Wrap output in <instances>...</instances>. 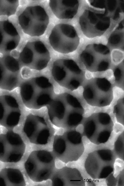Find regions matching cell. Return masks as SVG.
<instances>
[{
  "mask_svg": "<svg viewBox=\"0 0 124 186\" xmlns=\"http://www.w3.org/2000/svg\"><path fill=\"white\" fill-rule=\"evenodd\" d=\"M51 100L50 96L47 93H42L39 95L36 101L37 104L39 106H42L47 104Z\"/></svg>",
  "mask_w": 124,
  "mask_h": 186,
  "instance_id": "27",
  "label": "cell"
},
{
  "mask_svg": "<svg viewBox=\"0 0 124 186\" xmlns=\"http://www.w3.org/2000/svg\"><path fill=\"white\" fill-rule=\"evenodd\" d=\"M79 82L75 79H73L70 81L69 85L71 88L76 89L77 88L80 86Z\"/></svg>",
  "mask_w": 124,
  "mask_h": 186,
  "instance_id": "35",
  "label": "cell"
},
{
  "mask_svg": "<svg viewBox=\"0 0 124 186\" xmlns=\"http://www.w3.org/2000/svg\"><path fill=\"white\" fill-rule=\"evenodd\" d=\"M52 184L53 186H84L85 180L77 169L65 166L60 169L53 175Z\"/></svg>",
  "mask_w": 124,
  "mask_h": 186,
  "instance_id": "13",
  "label": "cell"
},
{
  "mask_svg": "<svg viewBox=\"0 0 124 186\" xmlns=\"http://www.w3.org/2000/svg\"><path fill=\"white\" fill-rule=\"evenodd\" d=\"M17 82V78L13 75H10L5 81V86L7 88H11L16 85Z\"/></svg>",
  "mask_w": 124,
  "mask_h": 186,
  "instance_id": "31",
  "label": "cell"
},
{
  "mask_svg": "<svg viewBox=\"0 0 124 186\" xmlns=\"http://www.w3.org/2000/svg\"><path fill=\"white\" fill-rule=\"evenodd\" d=\"M19 5L18 0H0V16L14 15Z\"/></svg>",
  "mask_w": 124,
  "mask_h": 186,
  "instance_id": "17",
  "label": "cell"
},
{
  "mask_svg": "<svg viewBox=\"0 0 124 186\" xmlns=\"http://www.w3.org/2000/svg\"><path fill=\"white\" fill-rule=\"evenodd\" d=\"M108 104V100L105 99H101L99 101V104L100 106H104Z\"/></svg>",
  "mask_w": 124,
  "mask_h": 186,
  "instance_id": "37",
  "label": "cell"
},
{
  "mask_svg": "<svg viewBox=\"0 0 124 186\" xmlns=\"http://www.w3.org/2000/svg\"><path fill=\"white\" fill-rule=\"evenodd\" d=\"M115 157L110 149L103 148L89 153L84 162L88 175L95 180L106 179L113 172Z\"/></svg>",
  "mask_w": 124,
  "mask_h": 186,
  "instance_id": "3",
  "label": "cell"
},
{
  "mask_svg": "<svg viewBox=\"0 0 124 186\" xmlns=\"http://www.w3.org/2000/svg\"><path fill=\"white\" fill-rule=\"evenodd\" d=\"M35 82L38 86L42 89L48 88L51 86V84L49 80L43 76L37 78L35 80Z\"/></svg>",
  "mask_w": 124,
  "mask_h": 186,
  "instance_id": "26",
  "label": "cell"
},
{
  "mask_svg": "<svg viewBox=\"0 0 124 186\" xmlns=\"http://www.w3.org/2000/svg\"><path fill=\"white\" fill-rule=\"evenodd\" d=\"M5 115L4 107L2 103L0 101V123H2Z\"/></svg>",
  "mask_w": 124,
  "mask_h": 186,
  "instance_id": "34",
  "label": "cell"
},
{
  "mask_svg": "<svg viewBox=\"0 0 124 186\" xmlns=\"http://www.w3.org/2000/svg\"><path fill=\"white\" fill-rule=\"evenodd\" d=\"M49 40L54 50L64 54L74 51L80 43V38L74 27L64 23L57 24L54 27Z\"/></svg>",
  "mask_w": 124,
  "mask_h": 186,
  "instance_id": "5",
  "label": "cell"
},
{
  "mask_svg": "<svg viewBox=\"0 0 124 186\" xmlns=\"http://www.w3.org/2000/svg\"><path fill=\"white\" fill-rule=\"evenodd\" d=\"M34 93L33 86L30 83L23 84L21 88V94L22 99L26 101L30 100L32 97Z\"/></svg>",
  "mask_w": 124,
  "mask_h": 186,
  "instance_id": "22",
  "label": "cell"
},
{
  "mask_svg": "<svg viewBox=\"0 0 124 186\" xmlns=\"http://www.w3.org/2000/svg\"><path fill=\"white\" fill-rule=\"evenodd\" d=\"M20 40V34L11 22L0 21V53H7L15 49Z\"/></svg>",
  "mask_w": 124,
  "mask_h": 186,
  "instance_id": "12",
  "label": "cell"
},
{
  "mask_svg": "<svg viewBox=\"0 0 124 186\" xmlns=\"http://www.w3.org/2000/svg\"><path fill=\"white\" fill-rule=\"evenodd\" d=\"M18 20L23 32L32 37L42 35L49 22L46 11L39 5L27 7L19 16Z\"/></svg>",
  "mask_w": 124,
  "mask_h": 186,
  "instance_id": "4",
  "label": "cell"
},
{
  "mask_svg": "<svg viewBox=\"0 0 124 186\" xmlns=\"http://www.w3.org/2000/svg\"><path fill=\"white\" fill-rule=\"evenodd\" d=\"M24 176L19 170L6 167L0 171V186H25Z\"/></svg>",
  "mask_w": 124,
  "mask_h": 186,
  "instance_id": "16",
  "label": "cell"
},
{
  "mask_svg": "<svg viewBox=\"0 0 124 186\" xmlns=\"http://www.w3.org/2000/svg\"><path fill=\"white\" fill-rule=\"evenodd\" d=\"M83 117L82 114L77 113L69 114L67 118L65 127L72 128L78 125L82 122Z\"/></svg>",
  "mask_w": 124,
  "mask_h": 186,
  "instance_id": "21",
  "label": "cell"
},
{
  "mask_svg": "<svg viewBox=\"0 0 124 186\" xmlns=\"http://www.w3.org/2000/svg\"><path fill=\"white\" fill-rule=\"evenodd\" d=\"M122 37H123V32L115 30L109 38L108 42L113 45H117L121 41Z\"/></svg>",
  "mask_w": 124,
  "mask_h": 186,
  "instance_id": "25",
  "label": "cell"
},
{
  "mask_svg": "<svg viewBox=\"0 0 124 186\" xmlns=\"http://www.w3.org/2000/svg\"><path fill=\"white\" fill-rule=\"evenodd\" d=\"M4 74V72L2 64L0 62V83L3 79Z\"/></svg>",
  "mask_w": 124,
  "mask_h": 186,
  "instance_id": "36",
  "label": "cell"
},
{
  "mask_svg": "<svg viewBox=\"0 0 124 186\" xmlns=\"http://www.w3.org/2000/svg\"><path fill=\"white\" fill-rule=\"evenodd\" d=\"M96 84L98 88L104 92H107L111 87V84L106 79L104 78H97Z\"/></svg>",
  "mask_w": 124,
  "mask_h": 186,
  "instance_id": "24",
  "label": "cell"
},
{
  "mask_svg": "<svg viewBox=\"0 0 124 186\" xmlns=\"http://www.w3.org/2000/svg\"><path fill=\"white\" fill-rule=\"evenodd\" d=\"M84 150L82 135L75 130H69L54 137L53 153L57 159L64 163L78 160Z\"/></svg>",
  "mask_w": 124,
  "mask_h": 186,
  "instance_id": "1",
  "label": "cell"
},
{
  "mask_svg": "<svg viewBox=\"0 0 124 186\" xmlns=\"http://www.w3.org/2000/svg\"><path fill=\"white\" fill-rule=\"evenodd\" d=\"M5 66L12 73L18 72L20 69L19 63L17 60L10 55H6L1 57Z\"/></svg>",
  "mask_w": 124,
  "mask_h": 186,
  "instance_id": "19",
  "label": "cell"
},
{
  "mask_svg": "<svg viewBox=\"0 0 124 186\" xmlns=\"http://www.w3.org/2000/svg\"><path fill=\"white\" fill-rule=\"evenodd\" d=\"M66 99L68 103L71 106L77 108H81L82 106L80 102L75 97L70 94H68Z\"/></svg>",
  "mask_w": 124,
  "mask_h": 186,
  "instance_id": "28",
  "label": "cell"
},
{
  "mask_svg": "<svg viewBox=\"0 0 124 186\" xmlns=\"http://www.w3.org/2000/svg\"><path fill=\"white\" fill-rule=\"evenodd\" d=\"M52 73L55 79L58 81L62 80L65 77L67 70L63 64L61 59L57 60L54 62Z\"/></svg>",
  "mask_w": 124,
  "mask_h": 186,
  "instance_id": "18",
  "label": "cell"
},
{
  "mask_svg": "<svg viewBox=\"0 0 124 186\" xmlns=\"http://www.w3.org/2000/svg\"><path fill=\"white\" fill-rule=\"evenodd\" d=\"M114 75L116 81H118L120 80L122 75V71L119 68H116L114 71Z\"/></svg>",
  "mask_w": 124,
  "mask_h": 186,
  "instance_id": "33",
  "label": "cell"
},
{
  "mask_svg": "<svg viewBox=\"0 0 124 186\" xmlns=\"http://www.w3.org/2000/svg\"><path fill=\"white\" fill-rule=\"evenodd\" d=\"M29 178L33 181L40 182L51 177L55 167V160L49 151L40 150L32 151L24 164Z\"/></svg>",
  "mask_w": 124,
  "mask_h": 186,
  "instance_id": "2",
  "label": "cell"
},
{
  "mask_svg": "<svg viewBox=\"0 0 124 186\" xmlns=\"http://www.w3.org/2000/svg\"><path fill=\"white\" fill-rule=\"evenodd\" d=\"M63 64L72 73L79 74L82 71L77 63L73 60L69 59H61Z\"/></svg>",
  "mask_w": 124,
  "mask_h": 186,
  "instance_id": "23",
  "label": "cell"
},
{
  "mask_svg": "<svg viewBox=\"0 0 124 186\" xmlns=\"http://www.w3.org/2000/svg\"><path fill=\"white\" fill-rule=\"evenodd\" d=\"M79 4L77 0H50L49 2L52 12L60 19L73 18L77 13Z\"/></svg>",
  "mask_w": 124,
  "mask_h": 186,
  "instance_id": "14",
  "label": "cell"
},
{
  "mask_svg": "<svg viewBox=\"0 0 124 186\" xmlns=\"http://www.w3.org/2000/svg\"><path fill=\"white\" fill-rule=\"evenodd\" d=\"M4 100L7 105L13 108H17L19 107L18 104L16 99L10 95H6L4 96Z\"/></svg>",
  "mask_w": 124,
  "mask_h": 186,
  "instance_id": "29",
  "label": "cell"
},
{
  "mask_svg": "<svg viewBox=\"0 0 124 186\" xmlns=\"http://www.w3.org/2000/svg\"><path fill=\"white\" fill-rule=\"evenodd\" d=\"M110 57L108 47L101 43L88 45L80 55L82 62L87 69L96 71L103 65L110 64Z\"/></svg>",
  "mask_w": 124,
  "mask_h": 186,
  "instance_id": "9",
  "label": "cell"
},
{
  "mask_svg": "<svg viewBox=\"0 0 124 186\" xmlns=\"http://www.w3.org/2000/svg\"><path fill=\"white\" fill-rule=\"evenodd\" d=\"M113 130L112 124H106L98 120L90 119L83 126V134L92 143L99 145L106 143Z\"/></svg>",
  "mask_w": 124,
  "mask_h": 186,
  "instance_id": "11",
  "label": "cell"
},
{
  "mask_svg": "<svg viewBox=\"0 0 124 186\" xmlns=\"http://www.w3.org/2000/svg\"><path fill=\"white\" fill-rule=\"evenodd\" d=\"M83 95L86 100H91L93 99L94 97V91L91 88L87 87L84 89L83 91Z\"/></svg>",
  "mask_w": 124,
  "mask_h": 186,
  "instance_id": "32",
  "label": "cell"
},
{
  "mask_svg": "<svg viewBox=\"0 0 124 186\" xmlns=\"http://www.w3.org/2000/svg\"><path fill=\"white\" fill-rule=\"evenodd\" d=\"M90 5L97 8L104 9V13L114 20L119 19L120 14L123 12L124 0H88Z\"/></svg>",
  "mask_w": 124,
  "mask_h": 186,
  "instance_id": "15",
  "label": "cell"
},
{
  "mask_svg": "<svg viewBox=\"0 0 124 186\" xmlns=\"http://www.w3.org/2000/svg\"><path fill=\"white\" fill-rule=\"evenodd\" d=\"M20 113L17 111H12L8 113L5 117L2 124L8 127H13L19 123Z\"/></svg>",
  "mask_w": 124,
  "mask_h": 186,
  "instance_id": "20",
  "label": "cell"
},
{
  "mask_svg": "<svg viewBox=\"0 0 124 186\" xmlns=\"http://www.w3.org/2000/svg\"><path fill=\"white\" fill-rule=\"evenodd\" d=\"M19 59L24 65L39 70L47 66L50 55L42 42L36 41L26 44L20 54Z\"/></svg>",
  "mask_w": 124,
  "mask_h": 186,
  "instance_id": "8",
  "label": "cell"
},
{
  "mask_svg": "<svg viewBox=\"0 0 124 186\" xmlns=\"http://www.w3.org/2000/svg\"><path fill=\"white\" fill-rule=\"evenodd\" d=\"M110 17L105 13L86 9L79 18V23L83 34L92 38L102 36L109 28Z\"/></svg>",
  "mask_w": 124,
  "mask_h": 186,
  "instance_id": "6",
  "label": "cell"
},
{
  "mask_svg": "<svg viewBox=\"0 0 124 186\" xmlns=\"http://www.w3.org/2000/svg\"><path fill=\"white\" fill-rule=\"evenodd\" d=\"M116 143L115 148L116 152L119 155L121 156L122 151L124 150L123 138L122 137V135L119 136Z\"/></svg>",
  "mask_w": 124,
  "mask_h": 186,
  "instance_id": "30",
  "label": "cell"
},
{
  "mask_svg": "<svg viewBox=\"0 0 124 186\" xmlns=\"http://www.w3.org/2000/svg\"><path fill=\"white\" fill-rule=\"evenodd\" d=\"M23 131L31 143L43 145L48 142L50 130L44 119L41 116L28 117L25 122Z\"/></svg>",
  "mask_w": 124,
  "mask_h": 186,
  "instance_id": "10",
  "label": "cell"
},
{
  "mask_svg": "<svg viewBox=\"0 0 124 186\" xmlns=\"http://www.w3.org/2000/svg\"><path fill=\"white\" fill-rule=\"evenodd\" d=\"M26 146L18 134L9 131L0 134V160L5 163H16L23 157Z\"/></svg>",
  "mask_w": 124,
  "mask_h": 186,
  "instance_id": "7",
  "label": "cell"
}]
</instances>
